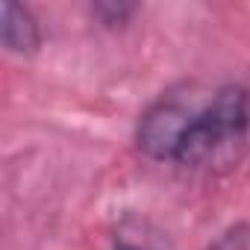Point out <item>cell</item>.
Instances as JSON below:
<instances>
[{"label":"cell","instance_id":"cell-2","mask_svg":"<svg viewBox=\"0 0 250 250\" xmlns=\"http://www.w3.org/2000/svg\"><path fill=\"white\" fill-rule=\"evenodd\" d=\"M197 103L186 100L183 94H162L156 103L145 109L136 127V145L139 150L153 159V162H174L180 139L188 127V121L194 118Z\"/></svg>","mask_w":250,"mask_h":250},{"label":"cell","instance_id":"cell-5","mask_svg":"<svg viewBox=\"0 0 250 250\" xmlns=\"http://www.w3.org/2000/svg\"><path fill=\"white\" fill-rule=\"evenodd\" d=\"M212 250H250V241H247V232H244V227H238V229H229Z\"/></svg>","mask_w":250,"mask_h":250},{"label":"cell","instance_id":"cell-1","mask_svg":"<svg viewBox=\"0 0 250 250\" xmlns=\"http://www.w3.org/2000/svg\"><path fill=\"white\" fill-rule=\"evenodd\" d=\"M250 136V91L244 85H221L206 103L197 106L194 118L180 139L174 165L180 168H212L229 165Z\"/></svg>","mask_w":250,"mask_h":250},{"label":"cell","instance_id":"cell-6","mask_svg":"<svg viewBox=\"0 0 250 250\" xmlns=\"http://www.w3.org/2000/svg\"><path fill=\"white\" fill-rule=\"evenodd\" d=\"M112 250H162V247H156V244H153V241H147V238H130V235H118Z\"/></svg>","mask_w":250,"mask_h":250},{"label":"cell","instance_id":"cell-4","mask_svg":"<svg viewBox=\"0 0 250 250\" xmlns=\"http://www.w3.org/2000/svg\"><path fill=\"white\" fill-rule=\"evenodd\" d=\"M136 12V6L130 3H94V15L106 24V27H118V24H127V18Z\"/></svg>","mask_w":250,"mask_h":250},{"label":"cell","instance_id":"cell-3","mask_svg":"<svg viewBox=\"0 0 250 250\" xmlns=\"http://www.w3.org/2000/svg\"><path fill=\"white\" fill-rule=\"evenodd\" d=\"M0 33H3V47L9 53L33 56L42 47V27L36 15L15 0H6L0 6Z\"/></svg>","mask_w":250,"mask_h":250}]
</instances>
